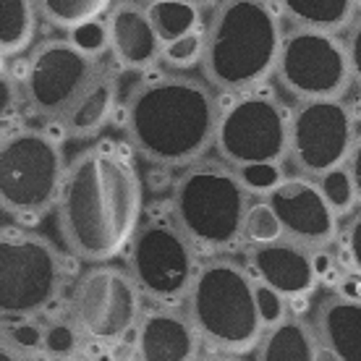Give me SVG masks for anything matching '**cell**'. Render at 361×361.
<instances>
[{
    "label": "cell",
    "mask_w": 361,
    "mask_h": 361,
    "mask_svg": "<svg viewBox=\"0 0 361 361\" xmlns=\"http://www.w3.org/2000/svg\"><path fill=\"white\" fill-rule=\"evenodd\" d=\"M84 335L73 319H53L45 325V356H66L71 359L79 351V341Z\"/></svg>",
    "instance_id": "obj_29"
},
{
    "label": "cell",
    "mask_w": 361,
    "mask_h": 361,
    "mask_svg": "<svg viewBox=\"0 0 361 361\" xmlns=\"http://www.w3.org/2000/svg\"><path fill=\"white\" fill-rule=\"evenodd\" d=\"M39 361H73V359H66V356H42Z\"/></svg>",
    "instance_id": "obj_40"
},
{
    "label": "cell",
    "mask_w": 361,
    "mask_h": 361,
    "mask_svg": "<svg viewBox=\"0 0 361 361\" xmlns=\"http://www.w3.org/2000/svg\"><path fill=\"white\" fill-rule=\"evenodd\" d=\"M118 105V84L113 76L99 73L97 79L82 92V97L71 105V110L66 113L63 131L71 139H90V136L99 134L105 123H108Z\"/></svg>",
    "instance_id": "obj_19"
},
{
    "label": "cell",
    "mask_w": 361,
    "mask_h": 361,
    "mask_svg": "<svg viewBox=\"0 0 361 361\" xmlns=\"http://www.w3.org/2000/svg\"><path fill=\"white\" fill-rule=\"evenodd\" d=\"M348 173H351V178H353V186H356V197H359L361 202V136L356 139V147H353V152L351 157H348Z\"/></svg>",
    "instance_id": "obj_36"
},
{
    "label": "cell",
    "mask_w": 361,
    "mask_h": 361,
    "mask_svg": "<svg viewBox=\"0 0 361 361\" xmlns=\"http://www.w3.org/2000/svg\"><path fill=\"white\" fill-rule=\"evenodd\" d=\"M317 333L341 361H361V298L327 293L317 307Z\"/></svg>",
    "instance_id": "obj_18"
},
{
    "label": "cell",
    "mask_w": 361,
    "mask_h": 361,
    "mask_svg": "<svg viewBox=\"0 0 361 361\" xmlns=\"http://www.w3.org/2000/svg\"><path fill=\"white\" fill-rule=\"evenodd\" d=\"M345 47H348V61H351L353 82L361 87V3H359V16H356V21H353V27L348 29Z\"/></svg>",
    "instance_id": "obj_35"
},
{
    "label": "cell",
    "mask_w": 361,
    "mask_h": 361,
    "mask_svg": "<svg viewBox=\"0 0 361 361\" xmlns=\"http://www.w3.org/2000/svg\"><path fill=\"white\" fill-rule=\"evenodd\" d=\"M204 53H207L204 32H194V35H186L163 45V61L171 68H178V71H186L191 66L204 63Z\"/></svg>",
    "instance_id": "obj_28"
},
{
    "label": "cell",
    "mask_w": 361,
    "mask_h": 361,
    "mask_svg": "<svg viewBox=\"0 0 361 361\" xmlns=\"http://www.w3.org/2000/svg\"><path fill=\"white\" fill-rule=\"evenodd\" d=\"M97 76L94 58L79 50L68 37L45 39L27 61L24 97L37 116L63 118Z\"/></svg>",
    "instance_id": "obj_13"
},
{
    "label": "cell",
    "mask_w": 361,
    "mask_h": 361,
    "mask_svg": "<svg viewBox=\"0 0 361 361\" xmlns=\"http://www.w3.org/2000/svg\"><path fill=\"white\" fill-rule=\"evenodd\" d=\"M220 105L204 82L191 76H157L131 92L123 131L154 165H197L215 145Z\"/></svg>",
    "instance_id": "obj_2"
},
{
    "label": "cell",
    "mask_w": 361,
    "mask_h": 361,
    "mask_svg": "<svg viewBox=\"0 0 361 361\" xmlns=\"http://www.w3.org/2000/svg\"><path fill=\"white\" fill-rule=\"evenodd\" d=\"M314 361H341V359H338V356H335V353L330 351V348H327V345H322V343H319V348H317V356H314Z\"/></svg>",
    "instance_id": "obj_38"
},
{
    "label": "cell",
    "mask_w": 361,
    "mask_h": 361,
    "mask_svg": "<svg viewBox=\"0 0 361 361\" xmlns=\"http://www.w3.org/2000/svg\"><path fill=\"white\" fill-rule=\"evenodd\" d=\"M128 272L142 296L173 304L189 296L197 278V246L173 220H152L139 228L128 246Z\"/></svg>",
    "instance_id": "obj_10"
},
{
    "label": "cell",
    "mask_w": 361,
    "mask_h": 361,
    "mask_svg": "<svg viewBox=\"0 0 361 361\" xmlns=\"http://www.w3.org/2000/svg\"><path fill=\"white\" fill-rule=\"evenodd\" d=\"M215 149L241 173L278 168L290 154V113L272 94H238L220 110Z\"/></svg>",
    "instance_id": "obj_7"
},
{
    "label": "cell",
    "mask_w": 361,
    "mask_h": 361,
    "mask_svg": "<svg viewBox=\"0 0 361 361\" xmlns=\"http://www.w3.org/2000/svg\"><path fill=\"white\" fill-rule=\"evenodd\" d=\"M286 35L267 3H220L204 27V73L212 87L231 94H252L278 73Z\"/></svg>",
    "instance_id": "obj_3"
},
{
    "label": "cell",
    "mask_w": 361,
    "mask_h": 361,
    "mask_svg": "<svg viewBox=\"0 0 361 361\" xmlns=\"http://www.w3.org/2000/svg\"><path fill=\"white\" fill-rule=\"evenodd\" d=\"M259 312H262L264 327L270 330V327L286 319V298H280L278 293L259 286Z\"/></svg>",
    "instance_id": "obj_34"
},
{
    "label": "cell",
    "mask_w": 361,
    "mask_h": 361,
    "mask_svg": "<svg viewBox=\"0 0 361 361\" xmlns=\"http://www.w3.org/2000/svg\"><path fill=\"white\" fill-rule=\"evenodd\" d=\"M199 343L202 338L189 317L171 307L145 312L136 327L139 361H199Z\"/></svg>",
    "instance_id": "obj_17"
},
{
    "label": "cell",
    "mask_w": 361,
    "mask_h": 361,
    "mask_svg": "<svg viewBox=\"0 0 361 361\" xmlns=\"http://www.w3.org/2000/svg\"><path fill=\"white\" fill-rule=\"evenodd\" d=\"M37 11L47 24L73 35L90 24L102 21L110 13V6L105 0H42L37 3Z\"/></svg>",
    "instance_id": "obj_23"
},
{
    "label": "cell",
    "mask_w": 361,
    "mask_h": 361,
    "mask_svg": "<svg viewBox=\"0 0 361 361\" xmlns=\"http://www.w3.org/2000/svg\"><path fill=\"white\" fill-rule=\"evenodd\" d=\"M66 157L50 131L16 128L0 145V204L16 217H37L58 207Z\"/></svg>",
    "instance_id": "obj_6"
},
{
    "label": "cell",
    "mask_w": 361,
    "mask_h": 361,
    "mask_svg": "<svg viewBox=\"0 0 361 361\" xmlns=\"http://www.w3.org/2000/svg\"><path fill=\"white\" fill-rule=\"evenodd\" d=\"M3 343L29 359L32 353L45 351V327L35 319H8L3 325Z\"/></svg>",
    "instance_id": "obj_27"
},
{
    "label": "cell",
    "mask_w": 361,
    "mask_h": 361,
    "mask_svg": "<svg viewBox=\"0 0 361 361\" xmlns=\"http://www.w3.org/2000/svg\"><path fill=\"white\" fill-rule=\"evenodd\" d=\"M283 13L296 29L319 32V35H338L351 29L359 16V3L353 0H288L283 3Z\"/></svg>",
    "instance_id": "obj_21"
},
{
    "label": "cell",
    "mask_w": 361,
    "mask_h": 361,
    "mask_svg": "<svg viewBox=\"0 0 361 361\" xmlns=\"http://www.w3.org/2000/svg\"><path fill=\"white\" fill-rule=\"evenodd\" d=\"M105 24H108L110 53L121 68L145 71L163 58V42L154 32L147 6L118 3L105 16Z\"/></svg>",
    "instance_id": "obj_16"
},
{
    "label": "cell",
    "mask_w": 361,
    "mask_h": 361,
    "mask_svg": "<svg viewBox=\"0 0 361 361\" xmlns=\"http://www.w3.org/2000/svg\"><path fill=\"white\" fill-rule=\"evenodd\" d=\"M314 330L301 317H286L275 327L264 330L257 345V361H314L317 356Z\"/></svg>",
    "instance_id": "obj_20"
},
{
    "label": "cell",
    "mask_w": 361,
    "mask_h": 361,
    "mask_svg": "<svg viewBox=\"0 0 361 361\" xmlns=\"http://www.w3.org/2000/svg\"><path fill=\"white\" fill-rule=\"evenodd\" d=\"M275 209L286 238L307 249H322L333 244L338 233V215L327 204L319 183L307 176H288L264 197Z\"/></svg>",
    "instance_id": "obj_14"
},
{
    "label": "cell",
    "mask_w": 361,
    "mask_h": 361,
    "mask_svg": "<svg viewBox=\"0 0 361 361\" xmlns=\"http://www.w3.org/2000/svg\"><path fill=\"white\" fill-rule=\"evenodd\" d=\"M356 139V121L343 99L301 102L290 113V160L307 178L345 168Z\"/></svg>",
    "instance_id": "obj_12"
},
{
    "label": "cell",
    "mask_w": 361,
    "mask_h": 361,
    "mask_svg": "<svg viewBox=\"0 0 361 361\" xmlns=\"http://www.w3.org/2000/svg\"><path fill=\"white\" fill-rule=\"evenodd\" d=\"M244 238L246 244H252V249L257 246H270L278 244L286 238V231L280 226V217L275 215V209L267 204V202H254L249 212H246L244 220Z\"/></svg>",
    "instance_id": "obj_25"
},
{
    "label": "cell",
    "mask_w": 361,
    "mask_h": 361,
    "mask_svg": "<svg viewBox=\"0 0 361 361\" xmlns=\"http://www.w3.org/2000/svg\"><path fill=\"white\" fill-rule=\"evenodd\" d=\"M199 361H244L241 356H233V353H209V356H204V359Z\"/></svg>",
    "instance_id": "obj_39"
},
{
    "label": "cell",
    "mask_w": 361,
    "mask_h": 361,
    "mask_svg": "<svg viewBox=\"0 0 361 361\" xmlns=\"http://www.w3.org/2000/svg\"><path fill=\"white\" fill-rule=\"evenodd\" d=\"M147 11H149L152 27L163 45H168L173 39H180V37L186 35H194V32H199V24H202V11L194 3L160 0V3H149Z\"/></svg>",
    "instance_id": "obj_24"
},
{
    "label": "cell",
    "mask_w": 361,
    "mask_h": 361,
    "mask_svg": "<svg viewBox=\"0 0 361 361\" xmlns=\"http://www.w3.org/2000/svg\"><path fill=\"white\" fill-rule=\"evenodd\" d=\"M249 272L262 288L278 293L280 298H307L319 283V267L312 249L290 238L252 249Z\"/></svg>",
    "instance_id": "obj_15"
},
{
    "label": "cell",
    "mask_w": 361,
    "mask_h": 361,
    "mask_svg": "<svg viewBox=\"0 0 361 361\" xmlns=\"http://www.w3.org/2000/svg\"><path fill=\"white\" fill-rule=\"evenodd\" d=\"M37 3L6 0L0 6V55L16 58L32 47L37 35Z\"/></svg>",
    "instance_id": "obj_22"
},
{
    "label": "cell",
    "mask_w": 361,
    "mask_h": 361,
    "mask_svg": "<svg viewBox=\"0 0 361 361\" xmlns=\"http://www.w3.org/2000/svg\"><path fill=\"white\" fill-rule=\"evenodd\" d=\"M249 207L244 176L226 163L191 165L173 186V223L197 252L220 254L244 241Z\"/></svg>",
    "instance_id": "obj_5"
},
{
    "label": "cell",
    "mask_w": 361,
    "mask_h": 361,
    "mask_svg": "<svg viewBox=\"0 0 361 361\" xmlns=\"http://www.w3.org/2000/svg\"><path fill=\"white\" fill-rule=\"evenodd\" d=\"M68 39H71L73 45L79 47V50H84L87 55H92V58H97L105 47H110V37H108V24L105 21H97V24H90V27L79 29V32H73V35H68Z\"/></svg>",
    "instance_id": "obj_30"
},
{
    "label": "cell",
    "mask_w": 361,
    "mask_h": 361,
    "mask_svg": "<svg viewBox=\"0 0 361 361\" xmlns=\"http://www.w3.org/2000/svg\"><path fill=\"white\" fill-rule=\"evenodd\" d=\"M278 79L301 102L341 99L353 82L348 47L335 35L293 29L283 39Z\"/></svg>",
    "instance_id": "obj_11"
},
{
    "label": "cell",
    "mask_w": 361,
    "mask_h": 361,
    "mask_svg": "<svg viewBox=\"0 0 361 361\" xmlns=\"http://www.w3.org/2000/svg\"><path fill=\"white\" fill-rule=\"evenodd\" d=\"M317 183H319V189H322L327 204L333 207L335 215H348V212H353L359 197H356V186H353L348 168H338V171L327 173L322 178H317Z\"/></svg>",
    "instance_id": "obj_26"
},
{
    "label": "cell",
    "mask_w": 361,
    "mask_h": 361,
    "mask_svg": "<svg viewBox=\"0 0 361 361\" xmlns=\"http://www.w3.org/2000/svg\"><path fill=\"white\" fill-rule=\"evenodd\" d=\"M186 317L202 341L217 353H241L259 345L264 319L259 312V283L249 267L228 257H212L199 264L186 296Z\"/></svg>",
    "instance_id": "obj_4"
},
{
    "label": "cell",
    "mask_w": 361,
    "mask_h": 361,
    "mask_svg": "<svg viewBox=\"0 0 361 361\" xmlns=\"http://www.w3.org/2000/svg\"><path fill=\"white\" fill-rule=\"evenodd\" d=\"M24 97V87L13 79V73L6 68L0 73V108H3V118H11L18 110V102Z\"/></svg>",
    "instance_id": "obj_32"
},
{
    "label": "cell",
    "mask_w": 361,
    "mask_h": 361,
    "mask_svg": "<svg viewBox=\"0 0 361 361\" xmlns=\"http://www.w3.org/2000/svg\"><path fill=\"white\" fill-rule=\"evenodd\" d=\"M241 176H244V183L249 186V191H257V194H264V197L283 180L278 168H252V171L241 173Z\"/></svg>",
    "instance_id": "obj_33"
},
{
    "label": "cell",
    "mask_w": 361,
    "mask_h": 361,
    "mask_svg": "<svg viewBox=\"0 0 361 361\" xmlns=\"http://www.w3.org/2000/svg\"><path fill=\"white\" fill-rule=\"evenodd\" d=\"M0 361H29L27 356H21L18 351H13L11 345L0 343Z\"/></svg>",
    "instance_id": "obj_37"
},
{
    "label": "cell",
    "mask_w": 361,
    "mask_h": 361,
    "mask_svg": "<svg viewBox=\"0 0 361 361\" xmlns=\"http://www.w3.org/2000/svg\"><path fill=\"white\" fill-rule=\"evenodd\" d=\"M343 246L348 262H351V267L361 278V212L348 217V223L343 228Z\"/></svg>",
    "instance_id": "obj_31"
},
{
    "label": "cell",
    "mask_w": 361,
    "mask_h": 361,
    "mask_svg": "<svg viewBox=\"0 0 361 361\" xmlns=\"http://www.w3.org/2000/svg\"><path fill=\"white\" fill-rule=\"evenodd\" d=\"M71 319L84 338L99 345H116L142 322V290L131 272L94 264L76 280Z\"/></svg>",
    "instance_id": "obj_9"
},
{
    "label": "cell",
    "mask_w": 361,
    "mask_h": 361,
    "mask_svg": "<svg viewBox=\"0 0 361 361\" xmlns=\"http://www.w3.org/2000/svg\"><path fill=\"white\" fill-rule=\"evenodd\" d=\"M142 223V180L113 149L94 147L73 157L58 199L66 246L84 262L105 264L131 246Z\"/></svg>",
    "instance_id": "obj_1"
},
{
    "label": "cell",
    "mask_w": 361,
    "mask_h": 361,
    "mask_svg": "<svg viewBox=\"0 0 361 361\" xmlns=\"http://www.w3.org/2000/svg\"><path fill=\"white\" fill-rule=\"evenodd\" d=\"M63 283L61 257L53 244L21 226L0 233V312L3 322L32 319L55 301Z\"/></svg>",
    "instance_id": "obj_8"
}]
</instances>
